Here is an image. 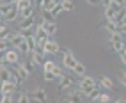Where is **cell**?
I'll return each mask as SVG.
<instances>
[{
    "label": "cell",
    "instance_id": "4fadbf2b",
    "mask_svg": "<svg viewBox=\"0 0 126 103\" xmlns=\"http://www.w3.org/2000/svg\"><path fill=\"white\" fill-rule=\"evenodd\" d=\"M18 18H20V11L16 9V5H13L11 9H9V13L4 16V20H5L7 23H11V21H14V20H18Z\"/></svg>",
    "mask_w": 126,
    "mask_h": 103
},
{
    "label": "cell",
    "instance_id": "44dd1931",
    "mask_svg": "<svg viewBox=\"0 0 126 103\" xmlns=\"http://www.w3.org/2000/svg\"><path fill=\"white\" fill-rule=\"evenodd\" d=\"M41 14H43V20H45V21H50V23H53V21H55V16L52 14V11H45V9H41Z\"/></svg>",
    "mask_w": 126,
    "mask_h": 103
},
{
    "label": "cell",
    "instance_id": "d6a6232c",
    "mask_svg": "<svg viewBox=\"0 0 126 103\" xmlns=\"http://www.w3.org/2000/svg\"><path fill=\"white\" fill-rule=\"evenodd\" d=\"M119 32L123 34V36H126V21H123V23L119 25Z\"/></svg>",
    "mask_w": 126,
    "mask_h": 103
},
{
    "label": "cell",
    "instance_id": "52a82bcc",
    "mask_svg": "<svg viewBox=\"0 0 126 103\" xmlns=\"http://www.w3.org/2000/svg\"><path fill=\"white\" fill-rule=\"evenodd\" d=\"M45 48V52H46V55H55V53H59L62 48L59 46V43L57 41H52V39H48L46 41V45L43 46Z\"/></svg>",
    "mask_w": 126,
    "mask_h": 103
},
{
    "label": "cell",
    "instance_id": "6da1fadb",
    "mask_svg": "<svg viewBox=\"0 0 126 103\" xmlns=\"http://www.w3.org/2000/svg\"><path fill=\"white\" fill-rule=\"evenodd\" d=\"M61 52H62V66L66 68V69H71V71H73L75 64L78 62L77 57H75V55L71 53V50H68V48H62Z\"/></svg>",
    "mask_w": 126,
    "mask_h": 103
},
{
    "label": "cell",
    "instance_id": "e0dca14e",
    "mask_svg": "<svg viewBox=\"0 0 126 103\" xmlns=\"http://www.w3.org/2000/svg\"><path fill=\"white\" fill-rule=\"evenodd\" d=\"M92 103H112V98L108 96V94H103L101 92L96 100H92Z\"/></svg>",
    "mask_w": 126,
    "mask_h": 103
},
{
    "label": "cell",
    "instance_id": "d6986e66",
    "mask_svg": "<svg viewBox=\"0 0 126 103\" xmlns=\"http://www.w3.org/2000/svg\"><path fill=\"white\" fill-rule=\"evenodd\" d=\"M73 71L77 73L78 76H85V66H83L82 62H77V64H75V68H73Z\"/></svg>",
    "mask_w": 126,
    "mask_h": 103
},
{
    "label": "cell",
    "instance_id": "4dcf8cb0",
    "mask_svg": "<svg viewBox=\"0 0 126 103\" xmlns=\"http://www.w3.org/2000/svg\"><path fill=\"white\" fill-rule=\"evenodd\" d=\"M59 13H62V4H57L53 9H52V14H53V16H57Z\"/></svg>",
    "mask_w": 126,
    "mask_h": 103
},
{
    "label": "cell",
    "instance_id": "e575fe53",
    "mask_svg": "<svg viewBox=\"0 0 126 103\" xmlns=\"http://www.w3.org/2000/svg\"><path fill=\"white\" fill-rule=\"evenodd\" d=\"M85 2L89 5H99V4H101V0H85Z\"/></svg>",
    "mask_w": 126,
    "mask_h": 103
},
{
    "label": "cell",
    "instance_id": "7402d4cb",
    "mask_svg": "<svg viewBox=\"0 0 126 103\" xmlns=\"http://www.w3.org/2000/svg\"><path fill=\"white\" fill-rule=\"evenodd\" d=\"M30 5H32L30 0H18V2H16V9L21 11V9H27V7H30Z\"/></svg>",
    "mask_w": 126,
    "mask_h": 103
},
{
    "label": "cell",
    "instance_id": "b9f144b4",
    "mask_svg": "<svg viewBox=\"0 0 126 103\" xmlns=\"http://www.w3.org/2000/svg\"><path fill=\"white\" fill-rule=\"evenodd\" d=\"M115 103H124V101H123V100H117V101H115Z\"/></svg>",
    "mask_w": 126,
    "mask_h": 103
},
{
    "label": "cell",
    "instance_id": "4316f807",
    "mask_svg": "<svg viewBox=\"0 0 126 103\" xmlns=\"http://www.w3.org/2000/svg\"><path fill=\"white\" fill-rule=\"evenodd\" d=\"M99 94H101V91H99V87H96V89H92L89 94H85V96H87L89 100H96V98L99 96Z\"/></svg>",
    "mask_w": 126,
    "mask_h": 103
},
{
    "label": "cell",
    "instance_id": "8992f818",
    "mask_svg": "<svg viewBox=\"0 0 126 103\" xmlns=\"http://www.w3.org/2000/svg\"><path fill=\"white\" fill-rule=\"evenodd\" d=\"M32 29H36V16H34V14L29 16V18H23V20L20 21V25H18V30H20V32H23V30H32Z\"/></svg>",
    "mask_w": 126,
    "mask_h": 103
},
{
    "label": "cell",
    "instance_id": "3957f363",
    "mask_svg": "<svg viewBox=\"0 0 126 103\" xmlns=\"http://www.w3.org/2000/svg\"><path fill=\"white\" fill-rule=\"evenodd\" d=\"M4 61L5 64H20V50H16V48H9V50H5L4 52Z\"/></svg>",
    "mask_w": 126,
    "mask_h": 103
},
{
    "label": "cell",
    "instance_id": "2e32d148",
    "mask_svg": "<svg viewBox=\"0 0 126 103\" xmlns=\"http://www.w3.org/2000/svg\"><path fill=\"white\" fill-rule=\"evenodd\" d=\"M105 29H107V32L115 34V32H119V25H117V23H114V21H108V20H105Z\"/></svg>",
    "mask_w": 126,
    "mask_h": 103
},
{
    "label": "cell",
    "instance_id": "ba28073f",
    "mask_svg": "<svg viewBox=\"0 0 126 103\" xmlns=\"http://www.w3.org/2000/svg\"><path fill=\"white\" fill-rule=\"evenodd\" d=\"M16 85H18V82H4L2 85H0L2 96H11V94L16 91Z\"/></svg>",
    "mask_w": 126,
    "mask_h": 103
},
{
    "label": "cell",
    "instance_id": "f546056e",
    "mask_svg": "<svg viewBox=\"0 0 126 103\" xmlns=\"http://www.w3.org/2000/svg\"><path fill=\"white\" fill-rule=\"evenodd\" d=\"M16 103H29V94H27V92H20Z\"/></svg>",
    "mask_w": 126,
    "mask_h": 103
},
{
    "label": "cell",
    "instance_id": "5bb4252c",
    "mask_svg": "<svg viewBox=\"0 0 126 103\" xmlns=\"http://www.w3.org/2000/svg\"><path fill=\"white\" fill-rule=\"evenodd\" d=\"M98 84H99V87H105V89H108V91H114V89H115L114 82H112L110 78H108V76H99Z\"/></svg>",
    "mask_w": 126,
    "mask_h": 103
},
{
    "label": "cell",
    "instance_id": "484cf974",
    "mask_svg": "<svg viewBox=\"0 0 126 103\" xmlns=\"http://www.w3.org/2000/svg\"><path fill=\"white\" fill-rule=\"evenodd\" d=\"M21 64H23V68H25V69H27L29 73H32V69H34V62H32V59H30V57H29L25 62H21Z\"/></svg>",
    "mask_w": 126,
    "mask_h": 103
},
{
    "label": "cell",
    "instance_id": "ab89813d",
    "mask_svg": "<svg viewBox=\"0 0 126 103\" xmlns=\"http://www.w3.org/2000/svg\"><path fill=\"white\" fill-rule=\"evenodd\" d=\"M121 55V61H123V64H126V50L123 52V53H119Z\"/></svg>",
    "mask_w": 126,
    "mask_h": 103
},
{
    "label": "cell",
    "instance_id": "f35d334b",
    "mask_svg": "<svg viewBox=\"0 0 126 103\" xmlns=\"http://www.w3.org/2000/svg\"><path fill=\"white\" fill-rule=\"evenodd\" d=\"M34 2H36V5H37V7H41V9H43V4H45V0H34Z\"/></svg>",
    "mask_w": 126,
    "mask_h": 103
},
{
    "label": "cell",
    "instance_id": "d590c367",
    "mask_svg": "<svg viewBox=\"0 0 126 103\" xmlns=\"http://www.w3.org/2000/svg\"><path fill=\"white\" fill-rule=\"evenodd\" d=\"M112 2H114V0H101V4H103L105 9H107V7H110V5H112Z\"/></svg>",
    "mask_w": 126,
    "mask_h": 103
},
{
    "label": "cell",
    "instance_id": "ac0fdd59",
    "mask_svg": "<svg viewBox=\"0 0 126 103\" xmlns=\"http://www.w3.org/2000/svg\"><path fill=\"white\" fill-rule=\"evenodd\" d=\"M32 14H34V5L27 7V9H21V11H20V20L29 18V16H32Z\"/></svg>",
    "mask_w": 126,
    "mask_h": 103
},
{
    "label": "cell",
    "instance_id": "7c38bea8",
    "mask_svg": "<svg viewBox=\"0 0 126 103\" xmlns=\"http://www.w3.org/2000/svg\"><path fill=\"white\" fill-rule=\"evenodd\" d=\"M64 100H66V103H82V94L77 91H69L64 96Z\"/></svg>",
    "mask_w": 126,
    "mask_h": 103
},
{
    "label": "cell",
    "instance_id": "d4e9b609",
    "mask_svg": "<svg viewBox=\"0 0 126 103\" xmlns=\"http://www.w3.org/2000/svg\"><path fill=\"white\" fill-rule=\"evenodd\" d=\"M124 5H126V0H114V2H112V7L117 9V11H121Z\"/></svg>",
    "mask_w": 126,
    "mask_h": 103
},
{
    "label": "cell",
    "instance_id": "cb8c5ba5",
    "mask_svg": "<svg viewBox=\"0 0 126 103\" xmlns=\"http://www.w3.org/2000/svg\"><path fill=\"white\" fill-rule=\"evenodd\" d=\"M55 66H57V64H55L53 61H45L43 69H45V71H53V69H55Z\"/></svg>",
    "mask_w": 126,
    "mask_h": 103
},
{
    "label": "cell",
    "instance_id": "836d02e7",
    "mask_svg": "<svg viewBox=\"0 0 126 103\" xmlns=\"http://www.w3.org/2000/svg\"><path fill=\"white\" fill-rule=\"evenodd\" d=\"M119 80H121V84H123V85H124V87H126V71L119 75Z\"/></svg>",
    "mask_w": 126,
    "mask_h": 103
},
{
    "label": "cell",
    "instance_id": "ffe728a7",
    "mask_svg": "<svg viewBox=\"0 0 126 103\" xmlns=\"http://www.w3.org/2000/svg\"><path fill=\"white\" fill-rule=\"evenodd\" d=\"M115 13H117V9H114L112 5H110V7H107V9H105V20L112 21V20H114V16H115Z\"/></svg>",
    "mask_w": 126,
    "mask_h": 103
},
{
    "label": "cell",
    "instance_id": "1f68e13d",
    "mask_svg": "<svg viewBox=\"0 0 126 103\" xmlns=\"http://www.w3.org/2000/svg\"><path fill=\"white\" fill-rule=\"evenodd\" d=\"M53 73H55V75L59 76V78H61V76L64 75V73H62V68H61V66H55V69H53Z\"/></svg>",
    "mask_w": 126,
    "mask_h": 103
},
{
    "label": "cell",
    "instance_id": "8fae6325",
    "mask_svg": "<svg viewBox=\"0 0 126 103\" xmlns=\"http://www.w3.org/2000/svg\"><path fill=\"white\" fill-rule=\"evenodd\" d=\"M25 41V36H23V34L18 30V32H14V34H11V36H9V43H11V45L14 46V48H18L20 45H21V43Z\"/></svg>",
    "mask_w": 126,
    "mask_h": 103
},
{
    "label": "cell",
    "instance_id": "9a60e30c",
    "mask_svg": "<svg viewBox=\"0 0 126 103\" xmlns=\"http://www.w3.org/2000/svg\"><path fill=\"white\" fill-rule=\"evenodd\" d=\"M45 30H46V34L50 37L52 36H55V32H57V23L53 21V23H50V21H45Z\"/></svg>",
    "mask_w": 126,
    "mask_h": 103
},
{
    "label": "cell",
    "instance_id": "7a4b0ae2",
    "mask_svg": "<svg viewBox=\"0 0 126 103\" xmlns=\"http://www.w3.org/2000/svg\"><path fill=\"white\" fill-rule=\"evenodd\" d=\"M96 87H99V85L96 84V80L92 78V76H83L82 82H80V92L82 94H89L92 89H96Z\"/></svg>",
    "mask_w": 126,
    "mask_h": 103
},
{
    "label": "cell",
    "instance_id": "277c9868",
    "mask_svg": "<svg viewBox=\"0 0 126 103\" xmlns=\"http://www.w3.org/2000/svg\"><path fill=\"white\" fill-rule=\"evenodd\" d=\"M11 71L16 75V76H18V80L21 82V84H25V82H27V78H29V71L27 69H25V68H23V64L20 62V64H14L13 68H11Z\"/></svg>",
    "mask_w": 126,
    "mask_h": 103
},
{
    "label": "cell",
    "instance_id": "83f0119b",
    "mask_svg": "<svg viewBox=\"0 0 126 103\" xmlns=\"http://www.w3.org/2000/svg\"><path fill=\"white\" fill-rule=\"evenodd\" d=\"M59 76L53 73V71H45V80L46 82H53V80H57Z\"/></svg>",
    "mask_w": 126,
    "mask_h": 103
},
{
    "label": "cell",
    "instance_id": "8d00e7d4",
    "mask_svg": "<svg viewBox=\"0 0 126 103\" xmlns=\"http://www.w3.org/2000/svg\"><path fill=\"white\" fill-rule=\"evenodd\" d=\"M0 103H13V100H11V96H2V101Z\"/></svg>",
    "mask_w": 126,
    "mask_h": 103
},
{
    "label": "cell",
    "instance_id": "7bdbcfd3",
    "mask_svg": "<svg viewBox=\"0 0 126 103\" xmlns=\"http://www.w3.org/2000/svg\"><path fill=\"white\" fill-rule=\"evenodd\" d=\"M124 9H126V5H124Z\"/></svg>",
    "mask_w": 126,
    "mask_h": 103
},
{
    "label": "cell",
    "instance_id": "5b68a950",
    "mask_svg": "<svg viewBox=\"0 0 126 103\" xmlns=\"http://www.w3.org/2000/svg\"><path fill=\"white\" fill-rule=\"evenodd\" d=\"M45 57H46V52H45L43 46H36V50L32 52V55H30L34 64H45Z\"/></svg>",
    "mask_w": 126,
    "mask_h": 103
},
{
    "label": "cell",
    "instance_id": "9c48e42d",
    "mask_svg": "<svg viewBox=\"0 0 126 103\" xmlns=\"http://www.w3.org/2000/svg\"><path fill=\"white\" fill-rule=\"evenodd\" d=\"M29 98L36 100V101H39V103H46V91H45L43 87H37L36 91H32V92L29 94Z\"/></svg>",
    "mask_w": 126,
    "mask_h": 103
},
{
    "label": "cell",
    "instance_id": "74e56055",
    "mask_svg": "<svg viewBox=\"0 0 126 103\" xmlns=\"http://www.w3.org/2000/svg\"><path fill=\"white\" fill-rule=\"evenodd\" d=\"M5 66V61H4V52H0V68Z\"/></svg>",
    "mask_w": 126,
    "mask_h": 103
},
{
    "label": "cell",
    "instance_id": "60d3db41",
    "mask_svg": "<svg viewBox=\"0 0 126 103\" xmlns=\"http://www.w3.org/2000/svg\"><path fill=\"white\" fill-rule=\"evenodd\" d=\"M5 2H9V4H14V5H16V2H18V0H5Z\"/></svg>",
    "mask_w": 126,
    "mask_h": 103
},
{
    "label": "cell",
    "instance_id": "30bf717a",
    "mask_svg": "<svg viewBox=\"0 0 126 103\" xmlns=\"http://www.w3.org/2000/svg\"><path fill=\"white\" fill-rule=\"evenodd\" d=\"M71 85H73V76H69V75H62L61 78H59V92L69 89Z\"/></svg>",
    "mask_w": 126,
    "mask_h": 103
},
{
    "label": "cell",
    "instance_id": "603a6c76",
    "mask_svg": "<svg viewBox=\"0 0 126 103\" xmlns=\"http://www.w3.org/2000/svg\"><path fill=\"white\" fill-rule=\"evenodd\" d=\"M62 11H66V13L75 11V5H73L71 0H64V2H62Z\"/></svg>",
    "mask_w": 126,
    "mask_h": 103
},
{
    "label": "cell",
    "instance_id": "f1b7e54d",
    "mask_svg": "<svg viewBox=\"0 0 126 103\" xmlns=\"http://www.w3.org/2000/svg\"><path fill=\"white\" fill-rule=\"evenodd\" d=\"M9 39H4V37H0V52H5V50H9Z\"/></svg>",
    "mask_w": 126,
    "mask_h": 103
}]
</instances>
